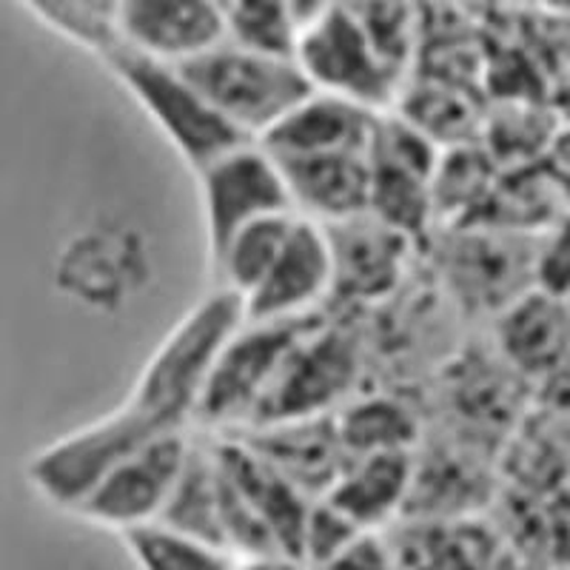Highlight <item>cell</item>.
Masks as SVG:
<instances>
[{
    "label": "cell",
    "instance_id": "cell-5",
    "mask_svg": "<svg viewBox=\"0 0 570 570\" xmlns=\"http://www.w3.org/2000/svg\"><path fill=\"white\" fill-rule=\"evenodd\" d=\"M294 58L314 89L360 100L371 109H389L400 95L402 75L376 49L348 0H334L303 23Z\"/></svg>",
    "mask_w": 570,
    "mask_h": 570
},
{
    "label": "cell",
    "instance_id": "cell-9",
    "mask_svg": "<svg viewBox=\"0 0 570 570\" xmlns=\"http://www.w3.org/2000/svg\"><path fill=\"white\" fill-rule=\"evenodd\" d=\"M356 345L340 328L320 323L294 348L252 425L325 416L356 380Z\"/></svg>",
    "mask_w": 570,
    "mask_h": 570
},
{
    "label": "cell",
    "instance_id": "cell-26",
    "mask_svg": "<svg viewBox=\"0 0 570 570\" xmlns=\"http://www.w3.org/2000/svg\"><path fill=\"white\" fill-rule=\"evenodd\" d=\"M78 3H83L86 9H91V12H95V14H100V18H109V20H115L117 0H78Z\"/></svg>",
    "mask_w": 570,
    "mask_h": 570
},
{
    "label": "cell",
    "instance_id": "cell-10",
    "mask_svg": "<svg viewBox=\"0 0 570 570\" xmlns=\"http://www.w3.org/2000/svg\"><path fill=\"white\" fill-rule=\"evenodd\" d=\"M115 27L126 49L175 66L228 38L217 0H117Z\"/></svg>",
    "mask_w": 570,
    "mask_h": 570
},
{
    "label": "cell",
    "instance_id": "cell-23",
    "mask_svg": "<svg viewBox=\"0 0 570 570\" xmlns=\"http://www.w3.org/2000/svg\"><path fill=\"white\" fill-rule=\"evenodd\" d=\"M360 531H363V525L351 519L343 508L334 505L328 497L323 502H312V511L305 519L299 562L334 564Z\"/></svg>",
    "mask_w": 570,
    "mask_h": 570
},
{
    "label": "cell",
    "instance_id": "cell-22",
    "mask_svg": "<svg viewBox=\"0 0 570 570\" xmlns=\"http://www.w3.org/2000/svg\"><path fill=\"white\" fill-rule=\"evenodd\" d=\"M43 27L55 29L60 38L71 40L86 52L104 58L109 49L120 43L115 20L100 18L78 0H20Z\"/></svg>",
    "mask_w": 570,
    "mask_h": 570
},
{
    "label": "cell",
    "instance_id": "cell-20",
    "mask_svg": "<svg viewBox=\"0 0 570 570\" xmlns=\"http://www.w3.org/2000/svg\"><path fill=\"white\" fill-rule=\"evenodd\" d=\"M340 440L354 456L374 451H400L414 440V420L402 405L389 400L356 402L343 420H337Z\"/></svg>",
    "mask_w": 570,
    "mask_h": 570
},
{
    "label": "cell",
    "instance_id": "cell-27",
    "mask_svg": "<svg viewBox=\"0 0 570 570\" xmlns=\"http://www.w3.org/2000/svg\"><path fill=\"white\" fill-rule=\"evenodd\" d=\"M217 3H220V7H223V9H226V7H228V3H232V0H217Z\"/></svg>",
    "mask_w": 570,
    "mask_h": 570
},
{
    "label": "cell",
    "instance_id": "cell-24",
    "mask_svg": "<svg viewBox=\"0 0 570 570\" xmlns=\"http://www.w3.org/2000/svg\"><path fill=\"white\" fill-rule=\"evenodd\" d=\"M537 279L539 288L570 303V220L557 228L553 240L539 252Z\"/></svg>",
    "mask_w": 570,
    "mask_h": 570
},
{
    "label": "cell",
    "instance_id": "cell-17",
    "mask_svg": "<svg viewBox=\"0 0 570 570\" xmlns=\"http://www.w3.org/2000/svg\"><path fill=\"white\" fill-rule=\"evenodd\" d=\"M294 220H297V212L268 214L232 234L223 248L212 254L214 272L220 274V288H228L246 299L277 263Z\"/></svg>",
    "mask_w": 570,
    "mask_h": 570
},
{
    "label": "cell",
    "instance_id": "cell-19",
    "mask_svg": "<svg viewBox=\"0 0 570 570\" xmlns=\"http://www.w3.org/2000/svg\"><path fill=\"white\" fill-rule=\"evenodd\" d=\"M226 20L228 38L277 55H294L303 29L292 0H232Z\"/></svg>",
    "mask_w": 570,
    "mask_h": 570
},
{
    "label": "cell",
    "instance_id": "cell-21",
    "mask_svg": "<svg viewBox=\"0 0 570 570\" xmlns=\"http://www.w3.org/2000/svg\"><path fill=\"white\" fill-rule=\"evenodd\" d=\"M383 58L405 75L414 58L416 14L411 0H348Z\"/></svg>",
    "mask_w": 570,
    "mask_h": 570
},
{
    "label": "cell",
    "instance_id": "cell-3",
    "mask_svg": "<svg viewBox=\"0 0 570 570\" xmlns=\"http://www.w3.org/2000/svg\"><path fill=\"white\" fill-rule=\"evenodd\" d=\"M100 60L155 120L157 129L169 137L177 155L195 169V175L234 146L254 140L214 109L212 100L183 75L180 66L163 63L126 49L124 43H117Z\"/></svg>",
    "mask_w": 570,
    "mask_h": 570
},
{
    "label": "cell",
    "instance_id": "cell-11",
    "mask_svg": "<svg viewBox=\"0 0 570 570\" xmlns=\"http://www.w3.org/2000/svg\"><path fill=\"white\" fill-rule=\"evenodd\" d=\"M146 277V254L124 226H95L78 234L58 257V283L66 294L95 308L124 305Z\"/></svg>",
    "mask_w": 570,
    "mask_h": 570
},
{
    "label": "cell",
    "instance_id": "cell-4",
    "mask_svg": "<svg viewBox=\"0 0 570 570\" xmlns=\"http://www.w3.org/2000/svg\"><path fill=\"white\" fill-rule=\"evenodd\" d=\"M320 323V312L292 320H243L214 356L197 425L223 434L237 425H252L288 356Z\"/></svg>",
    "mask_w": 570,
    "mask_h": 570
},
{
    "label": "cell",
    "instance_id": "cell-6",
    "mask_svg": "<svg viewBox=\"0 0 570 570\" xmlns=\"http://www.w3.org/2000/svg\"><path fill=\"white\" fill-rule=\"evenodd\" d=\"M191 448L195 436L188 431H175L135 448L131 454L120 456L66 513L95 528L115 531L117 537L129 528L160 519L180 485Z\"/></svg>",
    "mask_w": 570,
    "mask_h": 570
},
{
    "label": "cell",
    "instance_id": "cell-13",
    "mask_svg": "<svg viewBox=\"0 0 570 570\" xmlns=\"http://www.w3.org/2000/svg\"><path fill=\"white\" fill-rule=\"evenodd\" d=\"M334 263H337V292L348 299H376L400 283L414 240L402 228L391 226L374 212H363L348 220L331 223Z\"/></svg>",
    "mask_w": 570,
    "mask_h": 570
},
{
    "label": "cell",
    "instance_id": "cell-15",
    "mask_svg": "<svg viewBox=\"0 0 570 570\" xmlns=\"http://www.w3.org/2000/svg\"><path fill=\"white\" fill-rule=\"evenodd\" d=\"M414 488V462L409 451H374L351 456L325 497L363 528H380L394 517Z\"/></svg>",
    "mask_w": 570,
    "mask_h": 570
},
{
    "label": "cell",
    "instance_id": "cell-7",
    "mask_svg": "<svg viewBox=\"0 0 570 570\" xmlns=\"http://www.w3.org/2000/svg\"><path fill=\"white\" fill-rule=\"evenodd\" d=\"M206 214L208 254L223 248L248 223L279 212H297L292 186L277 157L259 140L228 149L197 171Z\"/></svg>",
    "mask_w": 570,
    "mask_h": 570
},
{
    "label": "cell",
    "instance_id": "cell-1",
    "mask_svg": "<svg viewBox=\"0 0 570 570\" xmlns=\"http://www.w3.org/2000/svg\"><path fill=\"white\" fill-rule=\"evenodd\" d=\"M243 320V299L228 288L200 299L157 345L135 389L115 411L32 456L27 476L35 493L69 511L120 456L195 425L214 356Z\"/></svg>",
    "mask_w": 570,
    "mask_h": 570
},
{
    "label": "cell",
    "instance_id": "cell-25",
    "mask_svg": "<svg viewBox=\"0 0 570 570\" xmlns=\"http://www.w3.org/2000/svg\"><path fill=\"white\" fill-rule=\"evenodd\" d=\"M292 3H294V9H297L299 23H308L314 14H320L325 7H331L334 0H292Z\"/></svg>",
    "mask_w": 570,
    "mask_h": 570
},
{
    "label": "cell",
    "instance_id": "cell-2",
    "mask_svg": "<svg viewBox=\"0 0 570 570\" xmlns=\"http://www.w3.org/2000/svg\"><path fill=\"white\" fill-rule=\"evenodd\" d=\"M180 69L214 109L254 140L314 91L312 78L294 55L254 49L234 38L186 60Z\"/></svg>",
    "mask_w": 570,
    "mask_h": 570
},
{
    "label": "cell",
    "instance_id": "cell-12",
    "mask_svg": "<svg viewBox=\"0 0 570 570\" xmlns=\"http://www.w3.org/2000/svg\"><path fill=\"white\" fill-rule=\"evenodd\" d=\"M380 115L383 111L371 109L360 100L314 89L274 129L259 137V142L277 160L337 155V151H371Z\"/></svg>",
    "mask_w": 570,
    "mask_h": 570
},
{
    "label": "cell",
    "instance_id": "cell-8",
    "mask_svg": "<svg viewBox=\"0 0 570 570\" xmlns=\"http://www.w3.org/2000/svg\"><path fill=\"white\" fill-rule=\"evenodd\" d=\"M337 292L334 243L325 223L297 212L292 234L266 279L243 299L246 320H292L317 314Z\"/></svg>",
    "mask_w": 570,
    "mask_h": 570
},
{
    "label": "cell",
    "instance_id": "cell-18",
    "mask_svg": "<svg viewBox=\"0 0 570 570\" xmlns=\"http://www.w3.org/2000/svg\"><path fill=\"white\" fill-rule=\"evenodd\" d=\"M126 551L140 568L155 570H195V568H234L237 559L195 533L171 525L166 519H151L146 525L120 533Z\"/></svg>",
    "mask_w": 570,
    "mask_h": 570
},
{
    "label": "cell",
    "instance_id": "cell-14",
    "mask_svg": "<svg viewBox=\"0 0 570 570\" xmlns=\"http://www.w3.org/2000/svg\"><path fill=\"white\" fill-rule=\"evenodd\" d=\"M294 206L314 220L340 223L371 212V188H374V163L371 151H337V155H314L279 160Z\"/></svg>",
    "mask_w": 570,
    "mask_h": 570
},
{
    "label": "cell",
    "instance_id": "cell-16",
    "mask_svg": "<svg viewBox=\"0 0 570 570\" xmlns=\"http://www.w3.org/2000/svg\"><path fill=\"white\" fill-rule=\"evenodd\" d=\"M502 348L525 371H553L570 360V303L537 288L508 305Z\"/></svg>",
    "mask_w": 570,
    "mask_h": 570
}]
</instances>
